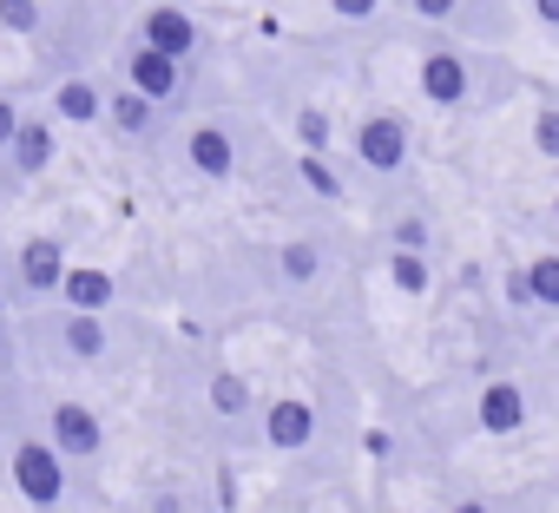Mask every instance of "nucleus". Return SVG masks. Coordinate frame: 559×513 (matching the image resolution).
Instances as JSON below:
<instances>
[{"mask_svg":"<svg viewBox=\"0 0 559 513\" xmlns=\"http://www.w3.org/2000/svg\"><path fill=\"white\" fill-rule=\"evenodd\" d=\"M99 441H106V428H99V415H93L86 402H53V415H47V448H53L60 461H93Z\"/></svg>","mask_w":559,"mask_h":513,"instance_id":"nucleus-1","label":"nucleus"},{"mask_svg":"<svg viewBox=\"0 0 559 513\" xmlns=\"http://www.w3.org/2000/svg\"><path fill=\"white\" fill-rule=\"evenodd\" d=\"M14 487L34 500V506H53L67 493V461L47 448V441H21L14 448Z\"/></svg>","mask_w":559,"mask_h":513,"instance_id":"nucleus-2","label":"nucleus"},{"mask_svg":"<svg viewBox=\"0 0 559 513\" xmlns=\"http://www.w3.org/2000/svg\"><path fill=\"white\" fill-rule=\"evenodd\" d=\"M356 158L369 171H402V158H408V119L402 112H369L356 126Z\"/></svg>","mask_w":559,"mask_h":513,"instance_id":"nucleus-3","label":"nucleus"},{"mask_svg":"<svg viewBox=\"0 0 559 513\" xmlns=\"http://www.w3.org/2000/svg\"><path fill=\"white\" fill-rule=\"evenodd\" d=\"M139 47H152V53H165V60H191V47H198V21L185 14V8H171V0H158V8L145 14V40Z\"/></svg>","mask_w":559,"mask_h":513,"instance_id":"nucleus-4","label":"nucleus"},{"mask_svg":"<svg viewBox=\"0 0 559 513\" xmlns=\"http://www.w3.org/2000/svg\"><path fill=\"white\" fill-rule=\"evenodd\" d=\"M310 434H317V408H310V402L284 395V402H270V408H263V441H270V448L297 454V448H310Z\"/></svg>","mask_w":559,"mask_h":513,"instance_id":"nucleus-5","label":"nucleus"},{"mask_svg":"<svg viewBox=\"0 0 559 513\" xmlns=\"http://www.w3.org/2000/svg\"><path fill=\"white\" fill-rule=\"evenodd\" d=\"M14 271H21V284H27L34 297L60 290V277H67V250H60V237H27L21 256H14Z\"/></svg>","mask_w":559,"mask_h":513,"instance_id":"nucleus-6","label":"nucleus"},{"mask_svg":"<svg viewBox=\"0 0 559 513\" xmlns=\"http://www.w3.org/2000/svg\"><path fill=\"white\" fill-rule=\"evenodd\" d=\"M474 421H480V434H520V421H526L520 382H487L480 402H474Z\"/></svg>","mask_w":559,"mask_h":513,"instance_id":"nucleus-7","label":"nucleus"},{"mask_svg":"<svg viewBox=\"0 0 559 513\" xmlns=\"http://www.w3.org/2000/svg\"><path fill=\"white\" fill-rule=\"evenodd\" d=\"M126 73H132V93H139V99H152V106H158V99H171V93L185 86V67H178V60H165V53H152V47H132V67H126Z\"/></svg>","mask_w":559,"mask_h":513,"instance_id":"nucleus-8","label":"nucleus"},{"mask_svg":"<svg viewBox=\"0 0 559 513\" xmlns=\"http://www.w3.org/2000/svg\"><path fill=\"white\" fill-rule=\"evenodd\" d=\"M185 158H191V171H204V178H230V171H237V139H230L224 126H191Z\"/></svg>","mask_w":559,"mask_h":513,"instance_id":"nucleus-9","label":"nucleus"},{"mask_svg":"<svg viewBox=\"0 0 559 513\" xmlns=\"http://www.w3.org/2000/svg\"><path fill=\"white\" fill-rule=\"evenodd\" d=\"M0 158H14V171H47L53 165V119L21 112V126H14V139H8Z\"/></svg>","mask_w":559,"mask_h":513,"instance_id":"nucleus-10","label":"nucleus"},{"mask_svg":"<svg viewBox=\"0 0 559 513\" xmlns=\"http://www.w3.org/2000/svg\"><path fill=\"white\" fill-rule=\"evenodd\" d=\"M421 93H428V106H461L467 99V60L461 53H428L421 60Z\"/></svg>","mask_w":559,"mask_h":513,"instance_id":"nucleus-11","label":"nucleus"},{"mask_svg":"<svg viewBox=\"0 0 559 513\" xmlns=\"http://www.w3.org/2000/svg\"><path fill=\"white\" fill-rule=\"evenodd\" d=\"M60 297H67L73 317H106V303H112V277H106V271H73V264H67Z\"/></svg>","mask_w":559,"mask_h":513,"instance_id":"nucleus-12","label":"nucleus"},{"mask_svg":"<svg viewBox=\"0 0 559 513\" xmlns=\"http://www.w3.org/2000/svg\"><path fill=\"white\" fill-rule=\"evenodd\" d=\"M106 112V93L93 86V80H60V93H53V119H73V126H93Z\"/></svg>","mask_w":559,"mask_h":513,"instance_id":"nucleus-13","label":"nucleus"},{"mask_svg":"<svg viewBox=\"0 0 559 513\" xmlns=\"http://www.w3.org/2000/svg\"><path fill=\"white\" fill-rule=\"evenodd\" d=\"M152 112H158V106H152V99H139V93L126 86V93H106V112H99V119H112L119 132H132V139H139V132L152 126Z\"/></svg>","mask_w":559,"mask_h":513,"instance_id":"nucleus-14","label":"nucleus"},{"mask_svg":"<svg viewBox=\"0 0 559 513\" xmlns=\"http://www.w3.org/2000/svg\"><path fill=\"white\" fill-rule=\"evenodd\" d=\"M106 317H67V349L80 356V362H99L106 356Z\"/></svg>","mask_w":559,"mask_h":513,"instance_id":"nucleus-15","label":"nucleus"},{"mask_svg":"<svg viewBox=\"0 0 559 513\" xmlns=\"http://www.w3.org/2000/svg\"><path fill=\"white\" fill-rule=\"evenodd\" d=\"M276 271H284L290 284H310V277L323 271V250H317L310 237H297V243H284V250H276Z\"/></svg>","mask_w":559,"mask_h":513,"instance_id":"nucleus-16","label":"nucleus"},{"mask_svg":"<svg viewBox=\"0 0 559 513\" xmlns=\"http://www.w3.org/2000/svg\"><path fill=\"white\" fill-rule=\"evenodd\" d=\"M520 284H526V303H559V256H533V264L520 271Z\"/></svg>","mask_w":559,"mask_h":513,"instance_id":"nucleus-17","label":"nucleus"},{"mask_svg":"<svg viewBox=\"0 0 559 513\" xmlns=\"http://www.w3.org/2000/svg\"><path fill=\"white\" fill-rule=\"evenodd\" d=\"M204 395H211V408H217V415H243V408H250V382H243V375H230V369H217Z\"/></svg>","mask_w":559,"mask_h":513,"instance_id":"nucleus-18","label":"nucleus"},{"mask_svg":"<svg viewBox=\"0 0 559 513\" xmlns=\"http://www.w3.org/2000/svg\"><path fill=\"white\" fill-rule=\"evenodd\" d=\"M389 277H395L402 297H421V290H428V264H421L415 250H395V256H389Z\"/></svg>","mask_w":559,"mask_h":513,"instance_id":"nucleus-19","label":"nucleus"},{"mask_svg":"<svg viewBox=\"0 0 559 513\" xmlns=\"http://www.w3.org/2000/svg\"><path fill=\"white\" fill-rule=\"evenodd\" d=\"M297 178H304L317 198H343V178H336V171H330V158H317V152H304V158H297Z\"/></svg>","mask_w":559,"mask_h":513,"instance_id":"nucleus-20","label":"nucleus"},{"mask_svg":"<svg viewBox=\"0 0 559 513\" xmlns=\"http://www.w3.org/2000/svg\"><path fill=\"white\" fill-rule=\"evenodd\" d=\"M0 27H8V34H34L40 27V0H0Z\"/></svg>","mask_w":559,"mask_h":513,"instance_id":"nucleus-21","label":"nucleus"},{"mask_svg":"<svg viewBox=\"0 0 559 513\" xmlns=\"http://www.w3.org/2000/svg\"><path fill=\"white\" fill-rule=\"evenodd\" d=\"M297 132H304V145L323 158V145H330V119H323V112H304V126H297Z\"/></svg>","mask_w":559,"mask_h":513,"instance_id":"nucleus-22","label":"nucleus"},{"mask_svg":"<svg viewBox=\"0 0 559 513\" xmlns=\"http://www.w3.org/2000/svg\"><path fill=\"white\" fill-rule=\"evenodd\" d=\"M421 243H428V224H421V217H402V224H395V250H415V256H421Z\"/></svg>","mask_w":559,"mask_h":513,"instance_id":"nucleus-23","label":"nucleus"},{"mask_svg":"<svg viewBox=\"0 0 559 513\" xmlns=\"http://www.w3.org/2000/svg\"><path fill=\"white\" fill-rule=\"evenodd\" d=\"M533 145H539L546 158L559 152V119H552V112H539V126H533Z\"/></svg>","mask_w":559,"mask_h":513,"instance_id":"nucleus-24","label":"nucleus"},{"mask_svg":"<svg viewBox=\"0 0 559 513\" xmlns=\"http://www.w3.org/2000/svg\"><path fill=\"white\" fill-rule=\"evenodd\" d=\"M454 8H461V0H415L421 21H454Z\"/></svg>","mask_w":559,"mask_h":513,"instance_id":"nucleus-25","label":"nucleus"},{"mask_svg":"<svg viewBox=\"0 0 559 513\" xmlns=\"http://www.w3.org/2000/svg\"><path fill=\"white\" fill-rule=\"evenodd\" d=\"M14 126H21V106H14V99H0V152H8V139H14Z\"/></svg>","mask_w":559,"mask_h":513,"instance_id":"nucleus-26","label":"nucleus"},{"mask_svg":"<svg viewBox=\"0 0 559 513\" xmlns=\"http://www.w3.org/2000/svg\"><path fill=\"white\" fill-rule=\"evenodd\" d=\"M330 8H336L343 21H369V14H376V0H330Z\"/></svg>","mask_w":559,"mask_h":513,"instance_id":"nucleus-27","label":"nucleus"},{"mask_svg":"<svg viewBox=\"0 0 559 513\" xmlns=\"http://www.w3.org/2000/svg\"><path fill=\"white\" fill-rule=\"evenodd\" d=\"M448 513H493V506H487V500H454Z\"/></svg>","mask_w":559,"mask_h":513,"instance_id":"nucleus-28","label":"nucleus"},{"mask_svg":"<svg viewBox=\"0 0 559 513\" xmlns=\"http://www.w3.org/2000/svg\"><path fill=\"white\" fill-rule=\"evenodd\" d=\"M533 14L539 21H559V0H533Z\"/></svg>","mask_w":559,"mask_h":513,"instance_id":"nucleus-29","label":"nucleus"},{"mask_svg":"<svg viewBox=\"0 0 559 513\" xmlns=\"http://www.w3.org/2000/svg\"><path fill=\"white\" fill-rule=\"evenodd\" d=\"M152 513H178V500H171V493H158V506H152Z\"/></svg>","mask_w":559,"mask_h":513,"instance_id":"nucleus-30","label":"nucleus"},{"mask_svg":"<svg viewBox=\"0 0 559 513\" xmlns=\"http://www.w3.org/2000/svg\"><path fill=\"white\" fill-rule=\"evenodd\" d=\"M171 8H198V0H171Z\"/></svg>","mask_w":559,"mask_h":513,"instance_id":"nucleus-31","label":"nucleus"}]
</instances>
